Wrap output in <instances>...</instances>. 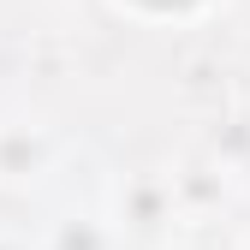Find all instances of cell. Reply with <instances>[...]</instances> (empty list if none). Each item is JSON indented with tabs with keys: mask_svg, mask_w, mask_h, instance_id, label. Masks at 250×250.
<instances>
[{
	"mask_svg": "<svg viewBox=\"0 0 250 250\" xmlns=\"http://www.w3.org/2000/svg\"><path fill=\"white\" fill-rule=\"evenodd\" d=\"M0 250H30V244H24L18 232H6V227H0Z\"/></svg>",
	"mask_w": 250,
	"mask_h": 250,
	"instance_id": "5",
	"label": "cell"
},
{
	"mask_svg": "<svg viewBox=\"0 0 250 250\" xmlns=\"http://www.w3.org/2000/svg\"><path fill=\"white\" fill-rule=\"evenodd\" d=\"M238 250H250V227H244V238H238Z\"/></svg>",
	"mask_w": 250,
	"mask_h": 250,
	"instance_id": "6",
	"label": "cell"
},
{
	"mask_svg": "<svg viewBox=\"0 0 250 250\" xmlns=\"http://www.w3.org/2000/svg\"><path fill=\"white\" fill-rule=\"evenodd\" d=\"M113 244H119V227L102 214H66L48 238V250H113Z\"/></svg>",
	"mask_w": 250,
	"mask_h": 250,
	"instance_id": "4",
	"label": "cell"
},
{
	"mask_svg": "<svg viewBox=\"0 0 250 250\" xmlns=\"http://www.w3.org/2000/svg\"><path fill=\"white\" fill-rule=\"evenodd\" d=\"M173 221H185L179 214V191H173V173H131L119 185V214H113V227L119 232H167Z\"/></svg>",
	"mask_w": 250,
	"mask_h": 250,
	"instance_id": "2",
	"label": "cell"
},
{
	"mask_svg": "<svg viewBox=\"0 0 250 250\" xmlns=\"http://www.w3.org/2000/svg\"><path fill=\"white\" fill-rule=\"evenodd\" d=\"M60 137L42 119H0V197H24L54 173Z\"/></svg>",
	"mask_w": 250,
	"mask_h": 250,
	"instance_id": "1",
	"label": "cell"
},
{
	"mask_svg": "<svg viewBox=\"0 0 250 250\" xmlns=\"http://www.w3.org/2000/svg\"><path fill=\"white\" fill-rule=\"evenodd\" d=\"M173 191H179V214H208L232 197V185H227V167L185 161V167H173Z\"/></svg>",
	"mask_w": 250,
	"mask_h": 250,
	"instance_id": "3",
	"label": "cell"
}]
</instances>
